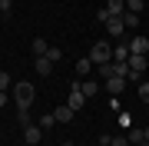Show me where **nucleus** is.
Listing matches in <instances>:
<instances>
[{"instance_id": "obj_1", "label": "nucleus", "mask_w": 149, "mask_h": 146, "mask_svg": "<svg viewBox=\"0 0 149 146\" xmlns=\"http://www.w3.org/2000/svg\"><path fill=\"white\" fill-rule=\"evenodd\" d=\"M33 96H37V90H33V83H27V80L13 83V100H17V110H30Z\"/></svg>"}, {"instance_id": "obj_2", "label": "nucleus", "mask_w": 149, "mask_h": 146, "mask_svg": "<svg viewBox=\"0 0 149 146\" xmlns=\"http://www.w3.org/2000/svg\"><path fill=\"white\" fill-rule=\"evenodd\" d=\"M90 60H93L96 66H100V63H109V60H113V47L106 43V40H96V47L90 50Z\"/></svg>"}, {"instance_id": "obj_3", "label": "nucleus", "mask_w": 149, "mask_h": 146, "mask_svg": "<svg viewBox=\"0 0 149 146\" xmlns=\"http://www.w3.org/2000/svg\"><path fill=\"white\" fill-rule=\"evenodd\" d=\"M126 66H129V76H126V80H139V76L146 73L149 60H146V57H136V53H133V57H129V63H126Z\"/></svg>"}, {"instance_id": "obj_4", "label": "nucleus", "mask_w": 149, "mask_h": 146, "mask_svg": "<svg viewBox=\"0 0 149 146\" xmlns=\"http://www.w3.org/2000/svg\"><path fill=\"white\" fill-rule=\"evenodd\" d=\"M129 53L146 57V53H149V40H146V37H133V40H129Z\"/></svg>"}, {"instance_id": "obj_5", "label": "nucleus", "mask_w": 149, "mask_h": 146, "mask_svg": "<svg viewBox=\"0 0 149 146\" xmlns=\"http://www.w3.org/2000/svg\"><path fill=\"white\" fill-rule=\"evenodd\" d=\"M70 106H73V110H80L83 106V103H86V96H83V90H80V83H73V87H70Z\"/></svg>"}, {"instance_id": "obj_6", "label": "nucleus", "mask_w": 149, "mask_h": 146, "mask_svg": "<svg viewBox=\"0 0 149 146\" xmlns=\"http://www.w3.org/2000/svg\"><path fill=\"white\" fill-rule=\"evenodd\" d=\"M40 136H43V130H40V126H27V130H23V143H27V146H37L40 143Z\"/></svg>"}, {"instance_id": "obj_7", "label": "nucleus", "mask_w": 149, "mask_h": 146, "mask_svg": "<svg viewBox=\"0 0 149 146\" xmlns=\"http://www.w3.org/2000/svg\"><path fill=\"white\" fill-rule=\"evenodd\" d=\"M129 43H119V47H113V63H129Z\"/></svg>"}, {"instance_id": "obj_8", "label": "nucleus", "mask_w": 149, "mask_h": 146, "mask_svg": "<svg viewBox=\"0 0 149 146\" xmlns=\"http://www.w3.org/2000/svg\"><path fill=\"white\" fill-rule=\"evenodd\" d=\"M73 113H76V110L70 106V103H63V106H56V110H53L56 123H70V119H73Z\"/></svg>"}, {"instance_id": "obj_9", "label": "nucleus", "mask_w": 149, "mask_h": 146, "mask_svg": "<svg viewBox=\"0 0 149 146\" xmlns=\"http://www.w3.org/2000/svg\"><path fill=\"white\" fill-rule=\"evenodd\" d=\"M123 27H126L123 17H109V20H106V33H109V37H123Z\"/></svg>"}, {"instance_id": "obj_10", "label": "nucleus", "mask_w": 149, "mask_h": 146, "mask_svg": "<svg viewBox=\"0 0 149 146\" xmlns=\"http://www.w3.org/2000/svg\"><path fill=\"white\" fill-rule=\"evenodd\" d=\"M33 70H37L40 76H50V73H53V60H47V57H37V63H33Z\"/></svg>"}, {"instance_id": "obj_11", "label": "nucleus", "mask_w": 149, "mask_h": 146, "mask_svg": "<svg viewBox=\"0 0 149 146\" xmlns=\"http://www.w3.org/2000/svg\"><path fill=\"white\" fill-rule=\"evenodd\" d=\"M123 87H126V76H113V80H106V90H109V96H119Z\"/></svg>"}, {"instance_id": "obj_12", "label": "nucleus", "mask_w": 149, "mask_h": 146, "mask_svg": "<svg viewBox=\"0 0 149 146\" xmlns=\"http://www.w3.org/2000/svg\"><path fill=\"white\" fill-rule=\"evenodd\" d=\"M126 140H129V146H143V143H146V130H143V126H136V130H129Z\"/></svg>"}, {"instance_id": "obj_13", "label": "nucleus", "mask_w": 149, "mask_h": 146, "mask_svg": "<svg viewBox=\"0 0 149 146\" xmlns=\"http://www.w3.org/2000/svg\"><path fill=\"white\" fill-rule=\"evenodd\" d=\"M106 10H109V17H123L126 13V3L123 0H106Z\"/></svg>"}, {"instance_id": "obj_14", "label": "nucleus", "mask_w": 149, "mask_h": 146, "mask_svg": "<svg viewBox=\"0 0 149 146\" xmlns=\"http://www.w3.org/2000/svg\"><path fill=\"white\" fill-rule=\"evenodd\" d=\"M33 53H37V57H47V50H50V43H47V40H43V37H37V40H33Z\"/></svg>"}, {"instance_id": "obj_15", "label": "nucleus", "mask_w": 149, "mask_h": 146, "mask_svg": "<svg viewBox=\"0 0 149 146\" xmlns=\"http://www.w3.org/2000/svg\"><path fill=\"white\" fill-rule=\"evenodd\" d=\"M93 70V60L90 57H83V60H76V73H80V76H86V73H90Z\"/></svg>"}, {"instance_id": "obj_16", "label": "nucleus", "mask_w": 149, "mask_h": 146, "mask_svg": "<svg viewBox=\"0 0 149 146\" xmlns=\"http://www.w3.org/2000/svg\"><path fill=\"white\" fill-rule=\"evenodd\" d=\"M80 90H83V96H86V100L96 96V80H83V83H80Z\"/></svg>"}, {"instance_id": "obj_17", "label": "nucleus", "mask_w": 149, "mask_h": 146, "mask_svg": "<svg viewBox=\"0 0 149 146\" xmlns=\"http://www.w3.org/2000/svg\"><path fill=\"white\" fill-rule=\"evenodd\" d=\"M123 23H126L129 30H133V27H139V13H129V10H126V13H123Z\"/></svg>"}, {"instance_id": "obj_18", "label": "nucleus", "mask_w": 149, "mask_h": 146, "mask_svg": "<svg viewBox=\"0 0 149 146\" xmlns=\"http://www.w3.org/2000/svg\"><path fill=\"white\" fill-rule=\"evenodd\" d=\"M47 60H53V63H60V60H63V50H60V47H50V50H47Z\"/></svg>"}, {"instance_id": "obj_19", "label": "nucleus", "mask_w": 149, "mask_h": 146, "mask_svg": "<svg viewBox=\"0 0 149 146\" xmlns=\"http://www.w3.org/2000/svg\"><path fill=\"white\" fill-rule=\"evenodd\" d=\"M17 119H20V126H30L33 119H30V110H17Z\"/></svg>"}, {"instance_id": "obj_20", "label": "nucleus", "mask_w": 149, "mask_h": 146, "mask_svg": "<svg viewBox=\"0 0 149 146\" xmlns=\"http://www.w3.org/2000/svg\"><path fill=\"white\" fill-rule=\"evenodd\" d=\"M126 10L129 13H139V10H143V0H126Z\"/></svg>"}, {"instance_id": "obj_21", "label": "nucleus", "mask_w": 149, "mask_h": 146, "mask_svg": "<svg viewBox=\"0 0 149 146\" xmlns=\"http://www.w3.org/2000/svg\"><path fill=\"white\" fill-rule=\"evenodd\" d=\"M40 126H43V130H47V126H56V116H53V113L43 116V119H40Z\"/></svg>"}, {"instance_id": "obj_22", "label": "nucleus", "mask_w": 149, "mask_h": 146, "mask_svg": "<svg viewBox=\"0 0 149 146\" xmlns=\"http://www.w3.org/2000/svg\"><path fill=\"white\" fill-rule=\"evenodd\" d=\"M139 100H146V103H149V83H143V87H139Z\"/></svg>"}, {"instance_id": "obj_23", "label": "nucleus", "mask_w": 149, "mask_h": 146, "mask_svg": "<svg viewBox=\"0 0 149 146\" xmlns=\"http://www.w3.org/2000/svg\"><path fill=\"white\" fill-rule=\"evenodd\" d=\"M10 7H13V0H0V13H10Z\"/></svg>"}, {"instance_id": "obj_24", "label": "nucleus", "mask_w": 149, "mask_h": 146, "mask_svg": "<svg viewBox=\"0 0 149 146\" xmlns=\"http://www.w3.org/2000/svg\"><path fill=\"white\" fill-rule=\"evenodd\" d=\"M113 146H129V140L126 136H113Z\"/></svg>"}, {"instance_id": "obj_25", "label": "nucleus", "mask_w": 149, "mask_h": 146, "mask_svg": "<svg viewBox=\"0 0 149 146\" xmlns=\"http://www.w3.org/2000/svg\"><path fill=\"white\" fill-rule=\"evenodd\" d=\"M7 87H10V76H7V73H0V90H7Z\"/></svg>"}, {"instance_id": "obj_26", "label": "nucleus", "mask_w": 149, "mask_h": 146, "mask_svg": "<svg viewBox=\"0 0 149 146\" xmlns=\"http://www.w3.org/2000/svg\"><path fill=\"white\" fill-rule=\"evenodd\" d=\"M10 103V96H7V90H0V106H7Z\"/></svg>"}, {"instance_id": "obj_27", "label": "nucleus", "mask_w": 149, "mask_h": 146, "mask_svg": "<svg viewBox=\"0 0 149 146\" xmlns=\"http://www.w3.org/2000/svg\"><path fill=\"white\" fill-rule=\"evenodd\" d=\"M100 146H113V136H103V140H100Z\"/></svg>"}, {"instance_id": "obj_28", "label": "nucleus", "mask_w": 149, "mask_h": 146, "mask_svg": "<svg viewBox=\"0 0 149 146\" xmlns=\"http://www.w3.org/2000/svg\"><path fill=\"white\" fill-rule=\"evenodd\" d=\"M146 143H149V126H146Z\"/></svg>"}, {"instance_id": "obj_29", "label": "nucleus", "mask_w": 149, "mask_h": 146, "mask_svg": "<svg viewBox=\"0 0 149 146\" xmlns=\"http://www.w3.org/2000/svg\"><path fill=\"white\" fill-rule=\"evenodd\" d=\"M143 146H149V143H143Z\"/></svg>"}]
</instances>
